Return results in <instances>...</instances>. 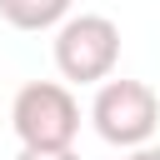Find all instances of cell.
I'll list each match as a JSON object with an SVG mask.
<instances>
[{"instance_id": "7a4b0ae2", "label": "cell", "mask_w": 160, "mask_h": 160, "mask_svg": "<svg viewBox=\"0 0 160 160\" xmlns=\"http://www.w3.org/2000/svg\"><path fill=\"white\" fill-rule=\"evenodd\" d=\"M120 25L110 15H65L55 25V70L70 85H100L115 75Z\"/></svg>"}, {"instance_id": "5b68a950", "label": "cell", "mask_w": 160, "mask_h": 160, "mask_svg": "<svg viewBox=\"0 0 160 160\" xmlns=\"http://www.w3.org/2000/svg\"><path fill=\"white\" fill-rule=\"evenodd\" d=\"M15 160H80V155H75V150H25V145H20Z\"/></svg>"}, {"instance_id": "277c9868", "label": "cell", "mask_w": 160, "mask_h": 160, "mask_svg": "<svg viewBox=\"0 0 160 160\" xmlns=\"http://www.w3.org/2000/svg\"><path fill=\"white\" fill-rule=\"evenodd\" d=\"M70 5L75 0H0V15L15 30H55L70 15Z\"/></svg>"}, {"instance_id": "6da1fadb", "label": "cell", "mask_w": 160, "mask_h": 160, "mask_svg": "<svg viewBox=\"0 0 160 160\" xmlns=\"http://www.w3.org/2000/svg\"><path fill=\"white\" fill-rule=\"evenodd\" d=\"M10 125L25 150H70L80 135V105L60 80H30L15 90Z\"/></svg>"}, {"instance_id": "8992f818", "label": "cell", "mask_w": 160, "mask_h": 160, "mask_svg": "<svg viewBox=\"0 0 160 160\" xmlns=\"http://www.w3.org/2000/svg\"><path fill=\"white\" fill-rule=\"evenodd\" d=\"M125 160H160V145H135Z\"/></svg>"}, {"instance_id": "3957f363", "label": "cell", "mask_w": 160, "mask_h": 160, "mask_svg": "<svg viewBox=\"0 0 160 160\" xmlns=\"http://www.w3.org/2000/svg\"><path fill=\"white\" fill-rule=\"evenodd\" d=\"M90 120L105 145H120V150L150 145V135L160 125V95L145 80H100V90L90 100Z\"/></svg>"}]
</instances>
